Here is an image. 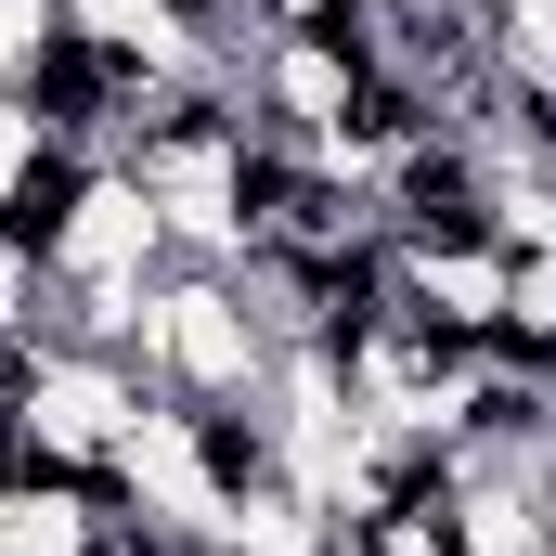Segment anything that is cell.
<instances>
[{"instance_id":"1","label":"cell","mask_w":556,"mask_h":556,"mask_svg":"<svg viewBox=\"0 0 556 556\" xmlns=\"http://www.w3.org/2000/svg\"><path fill=\"white\" fill-rule=\"evenodd\" d=\"M130 376L155 389V402H260V389H273V337H260V311H247V273L168 260Z\"/></svg>"},{"instance_id":"2","label":"cell","mask_w":556,"mask_h":556,"mask_svg":"<svg viewBox=\"0 0 556 556\" xmlns=\"http://www.w3.org/2000/svg\"><path fill=\"white\" fill-rule=\"evenodd\" d=\"M142 402H155V389H142L117 350L39 337V363H26V402H13V440H26V466H78V479H104Z\"/></svg>"},{"instance_id":"3","label":"cell","mask_w":556,"mask_h":556,"mask_svg":"<svg viewBox=\"0 0 556 556\" xmlns=\"http://www.w3.org/2000/svg\"><path fill=\"white\" fill-rule=\"evenodd\" d=\"M26 233H39L52 285H130V273H168V220H155V194H142L117 155H78Z\"/></svg>"},{"instance_id":"4","label":"cell","mask_w":556,"mask_h":556,"mask_svg":"<svg viewBox=\"0 0 556 556\" xmlns=\"http://www.w3.org/2000/svg\"><path fill=\"white\" fill-rule=\"evenodd\" d=\"M505 247L492 233H389V298L427 311L440 337H466V350H492L505 337Z\"/></svg>"},{"instance_id":"5","label":"cell","mask_w":556,"mask_h":556,"mask_svg":"<svg viewBox=\"0 0 556 556\" xmlns=\"http://www.w3.org/2000/svg\"><path fill=\"white\" fill-rule=\"evenodd\" d=\"M117 531V492L78 479V466H13V505H0V556H104Z\"/></svg>"},{"instance_id":"6","label":"cell","mask_w":556,"mask_h":556,"mask_svg":"<svg viewBox=\"0 0 556 556\" xmlns=\"http://www.w3.org/2000/svg\"><path fill=\"white\" fill-rule=\"evenodd\" d=\"M65 168H78V142L52 130V117H39L26 91H0V220H39Z\"/></svg>"},{"instance_id":"7","label":"cell","mask_w":556,"mask_h":556,"mask_svg":"<svg viewBox=\"0 0 556 556\" xmlns=\"http://www.w3.org/2000/svg\"><path fill=\"white\" fill-rule=\"evenodd\" d=\"M207 556H337V518H324L298 479H260V492L233 505V531H220Z\"/></svg>"},{"instance_id":"8","label":"cell","mask_w":556,"mask_h":556,"mask_svg":"<svg viewBox=\"0 0 556 556\" xmlns=\"http://www.w3.org/2000/svg\"><path fill=\"white\" fill-rule=\"evenodd\" d=\"M492 350H518V363H544V376H556V247L505 273V337H492Z\"/></svg>"},{"instance_id":"9","label":"cell","mask_w":556,"mask_h":556,"mask_svg":"<svg viewBox=\"0 0 556 556\" xmlns=\"http://www.w3.org/2000/svg\"><path fill=\"white\" fill-rule=\"evenodd\" d=\"M52 52H65V0H0V91H39Z\"/></svg>"},{"instance_id":"10","label":"cell","mask_w":556,"mask_h":556,"mask_svg":"<svg viewBox=\"0 0 556 556\" xmlns=\"http://www.w3.org/2000/svg\"><path fill=\"white\" fill-rule=\"evenodd\" d=\"M181 13H207V0H181Z\"/></svg>"},{"instance_id":"11","label":"cell","mask_w":556,"mask_h":556,"mask_svg":"<svg viewBox=\"0 0 556 556\" xmlns=\"http://www.w3.org/2000/svg\"><path fill=\"white\" fill-rule=\"evenodd\" d=\"M544 556H556V531H544Z\"/></svg>"}]
</instances>
